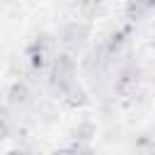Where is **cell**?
Masks as SVG:
<instances>
[{"label": "cell", "instance_id": "7", "mask_svg": "<svg viewBox=\"0 0 155 155\" xmlns=\"http://www.w3.org/2000/svg\"><path fill=\"white\" fill-rule=\"evenodd\" d=\"M7 131H10V116L5 109H0V138H5Z\"/></svg>", "mask_w": 155, "mask_h": 155}, {"label": "cell", "instance_id": "5", "mask_svg": "<svg viewBox=\"0 0 155 155\" xmlns=\"http://www.w3.org/2000/svg\"><path fill=\"white\" fill-rule=\"evenodd\" d=\"M10 102L12 104H27L29 102V90H27V85H12V90H10Z\"/></svg>", "mask_w": 155, "mask_h": 155}, {"label": "cell", "instance_id": "1", "mask_svg": "<svg viewBox=\"0 0 155 155\" xmlns=\"http://www.w3.org/2000/svg\"><path fill=\"white\" fill-rule=\"evenodd\" d=\"M48 80H51V85H53V90H56L58 94H61L63 90H68V87L75 82V61H73L70 56H58V58H53Z\"/></svg>", "mask_w": 155, "mask_h": 155}, {"label": "cell", "instance_id": "3", "mask_svg": "<svg viewBox=\"0 0 155 155\" xmlns=\"http://www.w3.org/2000/svg\"><path fill=\"white\" fill-rule=\"evenodd\" d=\"M51 48H53V41L48 36H39L31 46H29V61L34 68H44L48 56H51Z\"/></svg>", "mask_w": 155, "mask_h": 155}, {"label": "cell", "instance_id": "2", "mask_svg": "<svg viewBox=\"0 0 155 155\" xmlns=\"http://www.w3.org/2000/svg\"><path fill=\"white\" fill-rule=\"evenodd\" d=\"M85 41H87V27L85 24H78V22H73V24H65L63 29H61V44L65 46V48H82L85 46Z\"/></svg>", "mask_w": 155, "mask_h": 155}, {"label": "cell", "instance_id": "8", "mask_svg": "<svg viewBox=\"0 0 155 155\" xmlns=\"http://www.w3.org/2000/svg\"><path fill=\"white\" fill-rule=\"evenodd\" d=\"M7 155H24V153H19V150H12V153H7Z\"/></svg>", "mask_w": 155, "mask_h": 155}, {"label": "cell", "instance_id": "6", "mask_svg": "<svg viewBox=\"0 0 155 155\" xmlns=\"http://www.w3.org/2000/svg\"><path fill=\"white\" fill-rule=\"evenodd\" d=\"M73 133H75V138L82 143V140H87V138H90V133H92V126H90V124H80V126L73 131Z\"/></svg>", "mask_w": 155, "mask_h": 155}, {"label": "cell", "instance_id": "4", "mask_svg": "<svg viewBox=\"0 0 155 155\" xmlns=\"http://www.w3.org/2000/svg\"><path fill=\"white\" fill-rule=\"evenodd\" d=\"M153 10V0H133L128 5V17L131 19H140L143 15H148Z\"/></svg>", "mask_w": 155, "mask_h": 155}]
</instances>
